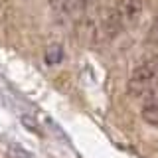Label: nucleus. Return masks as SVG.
I'll list each match as a JSON object with an SVG mask.
<instances>
[{
	"label": "nucleus",
	"instance_id": "nucleus-3",
	"mask_svg": "<svg viewBox=\"0 0 158 158\" xmlns=\"http://www.w3.org/2000/svg\"><path fill=\"white\" fill-rule=\"evenodd\" d=\"M140 117L150 127H158V85H154L150 91L142 97L140 105Z\"/></svg>",
	"mask_w": 158,
	"mask_h": 158
},
{
	"label": "nucleus",
	"instance_id": "nucleus-2",
	"mask_svg": "<svg viewBox=\"0 0 158 158\" xmlns=\"http://www.w3.org/2000/svg\"><path fill=\"white\" fill-rule=\"evenodd\" d=\"M154 85H156V75L152 73V69L148 67V63L144 61L142 65H138L135 71L131 73L127 89L132 97H144Z\"/></svg>",
	"mask_w": 158,
	"mask_h": 158
},
{
	"label": "nucleus",
	"instance_id": "nucleus-7",
	"mask_svg": "<svg viewBox=\"0 0 158 158\" xmlns=\"http://www.w3.org/2000/svg\"><path fill=\"white\" fill-rule=\"evenodd\" d=\"M148 67H150L152 69V73H154V75H156V79H158V53H156V56H152L150 59H148Z\"/></svg>",
	"mask_w": 158,
	"mask_h": 158
},
{
	"label": "nucleus",
	"instance_id": "nucleus-6",
	"mask_svg": "<svg viewBox=\"0 0 158 158\" xmlns=\"http://www.w3.org/2000/svg\"><path fill=\"white\" fill-rule=\"evenodd\" d=\"M146 42L150 44V46H158V18L154 20V24L150 26V30H148V38Z\"/></svg>",
	"mask_w": 158,
	"mask_h": 158
},
{
	"label": "nucleus",
	"instance_id": "nucleus-4",
	"mask_svg": "<svg viewBox=\"0 0 158 158\" xmlns=\"http://www.w3.org/2000/svg\"><path fill=\"white\" fill-rule=\"evenodd\" d=\"M91 2H95V0H49V6L56 14L71 16V14H77L83 8H87Z\"/></svg>",
	"mask_w": 158,
	"mask_h": 158
},
{
	"label": "nucleus",
	"instance_id": "nucleus-1",
	"mask_svg": "<svg viewBox=\"0 0 158 158\" xmlns=\"http://www.w3.org/2000/svg\"><path fill=\"white\" fill-rule=\"evenodd\" d=\"M142 10V0H117L105 18L107 34H117L123 28H128Z\"/></svg>",
	"mask_w": 158,
	"mask_h": 158
},
{
	"label": "nucleus",
	"instance_id": "nucleus-5",
	"mask_svg": "<svg viewBox=\"0 0 158 158\" xmlns=\"http://www.w3.org/2000/svg\"><path fill=\"white\" fill-rule=\"evenodd\" d=\"M44 59H46V65H57L63 59V48L59 46V44H52V46L46 49Z\"/></svg>",
	"mask_w": 158,
	"mask_h": 158
}]
</instances>
